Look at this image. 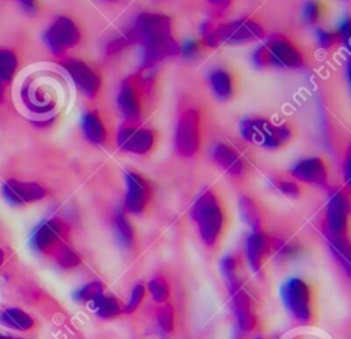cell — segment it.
<instances>
[{"label":"cell","mask_w":351,"mask_h":339,"mask_svg":"<svg viewBox=\"0 0 351 339\" xmlns=\"http://www.w3.org/2000/svg\"><path fill=\"white\" fill-rule=\"evenodd\" d=\"M344 169H346V180L348 181V180H350V173H348V170H350V158H348V156H347V159H346Z\"/></svg>","instance_id":"cell-39"},{"label":"cell","mask_w":351,"mask_h":339,"mask_svg":"<svg viewBox=\"0 0 351 339\" xmlns=\"http://www.w3.org/2000/svg\"><path fill=\"white\" fill-rule=\"evenodd\" d=\"M210 86L215 96L221 100H229L234 96L237 91V82L233 73L228 69H215L210 73L208 77Z\"/></svg>","instance_id":"cell-20"},{"label":"cell","mask_w":351,"mask_h":339,"mask_svg":"<svg viewBox=\"0 0 351 339\" xmlns=\"http://www.w3.org/2000/svg\"><path fill=\"white\" fill-rule=\"evenodd\" d=\"M287 312L299 323L310 324L315 318V290L300 277L288 279L280 290Z\"/></svg>","instance_id":"cell-5"},{"label":"cell","mask_w":351,"mask_h":339,"mask_svg":"<svg viewBox=\"0 0 351 339\" xmlns=\"http://www.w3.org/2000/svg\"><path fill=\"white\" fill-rule=\"evenodd\" d=\"M19 4L30 15H33L37 11V5H36L34 1H19Z\"/></svg>","instance_id":"cell-37"},{"label":"cell","mask_w":351,"mask_h":339,"mask_svg":"<svg viewBox=\"0 0 351 339\" xmlns=\"http://www.w3.org/2000/svg\"><path fill=\"white\" fill-rule=\"evenodd\" d=\"M293 137V129L288 124L273 125L271 122H266L262 135L259 137L258 145H262L269 150H278L287 145Z\"/></svg>","instance_id":"cell-19"},{"label":"cell","mask_w":351,"mask_h":339,"mask_svg":"<svg viewBox=\"0 0 351 339\" xmlns=\"http://www.w3.org/2000/svg\"><path fill=\"white\" fill-rule=\"evenodd\" d=\"M202 33V44L215 48L221 44H243L261 40L265 36V29L251 18H243L228 23H204Z\"/></svg>","instance_id":"cell-4"},{"label":"cell","mask_w":351,"mask_h":339,"mask_svg":"<svg viewBox=\"0 0 351 339\" xmlns=\"http://www.w3.org/2000/svg\"><path fill=\"white\" fill-rule=\"evenodd\" d=\"M317 40L319 47L328 49L336 44H341L340 36L337 32H329V30H324V29H318L317 30Z\"/></svg>","instance_id":"cell-32"},{"label":"cell","mask_w":351,"mask_h":339,"mask_svg":"<svg viewBox=\"0 0 351 339\" xmlns=\"http://www.w3.org/2000/svg\"><path fill=\"white\" fill-rule=\"evenodd\" d=\"M239 209L241 220L248 224L254 232L261 231L263 224V213L261 210L259 203L250 195H243L239 200Z\"/></svg>","instance_id":"cell-21"},{"label":"cell","mask_w":351,"mask_h":339,"mask_svg":"<svg viewBox=\"0 0 351 339\" xmlns=\"http://www.w3.org/2000/svg\"><path fill=\"white\" fill-rule=\"evenodd\" d=\"M274 185L277 187V189L291 198H298L302 194V188L296 184V181H291V180H276Z\"/></svg>","instance_id":"cell-34"},{"label":"cell","mask_w":351,"mask_h":339,"mask_svg":"<svg viewBox=\"0 0 351 339\" xmlns=\"http://www.w3.org/2000/svg\"><path fill=\"white\" fill-rule=\"evenodd\" d=\"M53 255H55V258H56V262H58L62 268H66V269H69V268H75V266H78L80 262H81L80 255H78L71 247H69V246L64 244V243L58 247V250L53 253Z\"/></svg>","instance_id":"cell-28"},{"label":"cell","mask_w":351,"mask_h":339,"mask_svg":"<svg viewBox=\"0 0 351 339\" xmlns=\"http://www.w3.org/2000/svg\"><path fill=\"white\" fill-rule=\"evenodd\" d=\"M203 48V44L200 40H189L180 45V54H182L185 58H193L200 52Z\"/></svg>","instance_id":"cell-35"},{"label":"cell","mask_w":351,"mask_h":339,"mask_svg":"<svg viewBox=\"0 0 351 339\" xmlns=\"http://www.w3.org/2000/svg\"><path fill=\"white\" fill-rule=\"evenodd\" d=\"M106 291V285L96 280V281H90L88 284H85L84 287H81L80 290H77L74 292V298L77 302L81 303H88V302H93L96 298H99L100 295H103Z\"/></svg>","instance_id":"cell-27"},{"label":"cell","mask_w":351,"mask_h":339,"mask_svg":"<svg viewBox=\"0 0 351 339\" xmlns=\"http://www.w3.org/2000/svg\"><path fill=\"white\" fill-rule=\"evenodd\" d=\"M81 41L78 25L69 16H58L45 30L44 43L55 55H62Z\"/></svg>","instance_id":"cell-8"},{"label":"cell","mask_w":351,"mask_h":339,"mask_svg":"<svg viewBox=\"0 0 351 339\" xmlns=\"http://www.w3.org/2000/svg\"><path fill=\"white\" fill-rule=\"evenodd\" d=\"M144 296H145V285L144 284L134 285L132 295H130L128 303L125 305V313L134 312L138 307V305L141 303V301L144 299Z\"/></svg>","instance_id":"cell-33"},{"label":"cell","mask_w":351,"mask_h":339,"mask_svg":"<svg viewBox=\"0 0 351 339\" xmlns=\"http://www.w3.org/2000/svg\"><path fill=\"white\" fill-rule=\"evenodd\" d=\"M81 129L85 139L95 145H104L108 140V129L97 110H89L82 115Z\"/></svg>","instance_id":"cell-17"},{"label":"cell","mask_w":351,"mask_h":339,"mask_svg":"<svg viewBox=\"0 0 351 339\" xmlns=\"http://www.w3.org/2000/svg\"><path fill=\"white\" fill-rule=\"evenodd\" d=\"M18 67L16 55L7 48H0V82L7 85L12 81Z\"/></svg>","instance_id":"cell-25"},{"label":"cell","mask_w":351,"mask_h":339,"mask_svg":"<svg viewBox=\"0 0 351 339\" xmlns=\"http://www.w3.org/2000/svg\"><path fill=\"white\" fill-rule=\"evenodd\" d=\"M63 67L71 77L75 86L88 97H95L101 88L100 74L81 59H66Z\"/></svg>","instance_id":"cell-12"},{"label":"cell","mask_w":351,"mask_h":339,"mask_svg":"<svg viewBox=\"0 0 351 339\" xmlns=\"http://www.w3.org/2000/svg\"><path fill=\"white\" fill-rule=\"evenodd\" d=\"M214 161L229 174L243 176L245 172V162L243 156L229 144L218 143L213 148Z\"/></svg>","instance_id":"cell-18"},{"label":"cell","mask_w":351,"mask_h":339,"mask_svg":"<svg viewBox=\"0 0 351 339\" xmlns=\"http://www.w3.org/2000/svg\"><path fill=\"white\" fill-rule=\"evenodd\" d=\"M3 261H4V253H3V250L0 248V266H1V264H3Z\"/></svg>","instance_id":"cell-40"},{"label":"cell","mask_w":351,"mask_h":339,"mask_svg":"<svg viewBox=\"0 0 351 339\" xmlns=\"http://www.w3.org/2000/svg\"><path fill=\"white\" fill-rule=\"evenodd\" d=\"M1 194L8 203L14 206H22L41 200L45 198L47 189L34 181H19L10 178L3 183Z\"/></svg>","instance_id":"cell-13"},{"label":"cell","mask_w":351,"mask_h":339,"mask_svg":"<svg viewBox=\"0 0 351 339\" xmlns=\"http://www.w3.org/2000/svg\"><path fill=\"white\" fill-rule=\"evenodd\" d=\"M66 235V226L62 221L56 218L44 220L34 229L30 237L32 247L43 254H53L60 244H63V237Z\"/></svg>","instance_id":"cell-11"},{"label":"cell","mask_w":351,"mask_h":339,"mask_svg":"<svg viewBox=\"0 0 351 339\" xmlns=\"http://www.w3.org/2000/svg\"><path fill=\"white\" fill-rule=\"evenodd\" d=\"M5 99V85L0 82V104L4 102Z\"/></svg>","instance_id":"cell-38"},{"label":"cell","mask_w":351,"mask_h":339,"mask_svg":"<svg viewBox=\"0 0 351 339\" xmlns=\"http://www.w3.org/2000/svg\"><path fill=\"white\" fill-rule=\"evenodd\" d=\"M336 32L339 33L341 43L348 45V38H350V33H351V23H350V21L346 19L344 22H341V25L339 26V29Z\"/></svg>","instance_id":"cell-36"},{"label":"cell","mask_w":351,"mask_h":339,"mask_svg":"<svg viewBox=\"0 0 351 339\" xmlns=\"http://www.w3.org/2000/svg\"><path fill=\"white\" fill-rule=\"evenodd\" d=\"M241 259L234 254L225 255L219 262V269L228 285L241 281Z\"/></svg>","instance_id":"cell-23"},{"label":"cell","mask_w":351,"mask_h":339,"mask_svg":"<svg viewBox=\"0 0 351 339\" xmlns=\"http://www.w3.org/2000/svg\"><path fill=\"white\" fill-rule=\"evenodd\" d=\"M324 14H325V5L322 3L310 1L304 5V19L311 25L318 23L322 19Z\"/></svg>","instance_id":"cell-31"},{"label":"cell","mask_w":351,"mask_h":339,"mask_svg":"<svg viewBox=\"0 0 351 339\" xmlns=\"http://www.w3.org/2000/svg\"><path fill=\"white\" fill-rule=\"evenodd\" d=\"M156 132L143 128L140 124L125 121L118 130L117 141L121 150L137 155L149 154L156 144Z\"/></svg>","instance_id":"cell-10"},{"label":"cell","mask_w":351,"mask_h":339,"mask_svg":"<svg viewBox=\"0 0 351 339\" xmlns=\"http://www.w3.org/2000/svg\"><path fill=\"white\" fill-rule=\"evenodd\" d=\"M273 253V236L263 231H255L247 239V257L255 273L263 270L267 257Z\"/></svg>","instance_id":"cell-16"},{"label":"cell","mask_w":351,"mask_h":339,"mask_svg":"<svg viewBox=\"0 0 351 339\" xmlns=\"http://www.w3.org/2000/svg\"><path fill=\"white\" fill-rule=\"evenodd\" d=\"M202 115L196 108H186L178 117L176 130V148L180 155L192 158L202 144Z\"/></svg>","instance_id":"cell-6"},{"label":"cell","mask_w":351,"mask_h":339,"mask_svg":"<svg viewBox=\"0 0 351 339\" xmlns=\"http://www.w3.org/2000/svg\"><path fill=\"white\" fill-rule=\"evenodd\" d=\"M191 217L197 225L203 243L208 247L217 244L226 228L228 215L221 198L214 189H204L196 198L191 207Z\"/></svg>","instance_id":"cell-2"},{"label":"cell","mask_w":351,"mask_h":339,"mask_svg":"<svg viewBox=\"0 0 351 339\" xmlns=\"http://www.w3.org/2000/svg\"><path fill=\"white\" fill-rule=\"evenodd\" d=\"M114 225H115L117 235L119 236V240L126 247H132V244L134 243V229H133L130 221L128 220L126 211L123 209L118 210L114 214Z\"/></svg>","instance_id":"cell-26"},{"label":"cell","mask_w":351,"mask_h":339,"mask_svg":"<svg viewBox=\"0 0 351 339\" xmlns=\"http://www.w3.org/2000/svg\"><path fill=\"white\" fill-rule=\"evenodd\" d=\"M291 174L293 178L314 184V185H326L328 183V163L319 156H310L299 161L292 169Z\"/></svg>","instance_id":"cell-14"},{"label":"cell","mask_w":351,"mask_h":339,"mask_svg":"<svg viewBox=\"0 0 351 339\" xmlns=\"http://www.w3.org/2000/svg\"><path fill=\"white\" fill-rule=\"evenodd\" d=\"M252 63L258 69H299L304 65V55L288 36L273 34L255 49Z\"/></svg>","instance_id":"cell-3"},{"label":"cell","mask_w":351,"mask_h":339,"mask_svg":"<svg viewBox=\"0 0 351 339\" xmlns=\"http://www.w3.org/2000/svg\"><path fill=\"white\" fill-rule=\"evenodd\" d=\"M0 321L4 325H8L15 329H23V331L32 328L34 324L33 318L27 313L22 312L21 309H7L1 312Z\"/></svg>","instance_id":"cell-24"},{"label":"cell","mask_w":351,"mask_h":339,"mask_svg":"<svg viewBox=\"0 0 351 339\" xmlns=\"http://www.w3.org/2000/svg\"><path fill=\"white\" fill-rule=\"evenodd\" d=\"M256 339H261V338H256Z\"/></svg>","instance_id":"cell-42"},{"label":"cell","mask_w":351,"mask_h":339,"mask_svg":"<svg viewBox=\"0 0 351 339\" xmlns=\"http://www.w3.org/2000/svg\"><path fill=\"white\" fill-rule=\"evenodd\" d=\"M229 287V294H230V299H232V306H233V312L236 314L237 323L240 325L241 329L244 331H251L255 328L256 325V318L252 313V307H251V299L247 294V291L243 287V283H234L228 285Z\"/></svg>","instance_id":"cell-15"},{"label":"cell","mask_w":351,"mask_h":339,"mask_svg":"<svg viewBox=\"0 0 351 339\" xmlns=\"http://www.w3.org/2000/svg\"><path fill=\"white\" fill-rule=\"evenodd\" d=\"M125 36L130 44L143 47V67L180 54V44L171 33V18L162 12H141Z\"/></svg>","instance_id":"cell-1"},{"label":"cell","mask_w":351,"mask_h":339,"mask_svg":"<svg viewBox=\"0 0 351 339\" xmlns=\"http://www.w3.org/2000/svg\"><path fill=\"white\" fill-rule=\"evenodd\" d=\"M92 307L101 318H112L125 313V306L114 295H100L92 302Z\"/></svg>","instance_id":"cell-22"},{"label":"cell","mask_w":351,"mask_h":339,"mask_svg":"<svg viewBox=\"0 0 351 339\" xmlns=\"http://www.w3.org/2000/svg\"><path fill=\"white\" fill-rule=\"evenodd\" d=\"M0 339H16V338H10V336H4V335H0Z\"/></svg>","instance_id":"cell-41"},{"label":"cell","mask_w":351,"mask_h":339,"mask_svg":"<svg viewBox=\"0 0 351 339\" xmlns=\"http://www.w3.org/2000/svg\"><path fill=\"white\" fill-rule=\"evenodd\" d=\"M156 318L163 331L171 332L174 329V307L170 303H165L158 309Z\"/></svg>","instance_id":"cell-30"},{"label":"cell","mask_w":351,"mask_h":339,"mask_svg":"<svg viewBox=\"0 0 351 339\" xmlns=\"http://www.w3.org/2000/svg\"><path fill=\"white\" fill-rule=\"evenodd\" d=\"M148 291L156 303H165L170 295V285L163 277H155L148 283Z\"/></svg>","instance_id":"cell-29"},{"label":"cell","mask_w":351,"mask_h":339,"mask_svg":"<svg viewBox=\"0 0 351 339\" xmlns=\"http://www.w3.org/2000/svg\"><path fill=\"white\" fill-rule=\"evenodd\" d=\"M348 214L350 200L344 191H336L332 194L328 202L326 226L330 244L348 247Z\"/></svg>","instance_id":"cell-7"},{"label":"cell","mask_w":351,"mask_h":339,"mask_svg":"<svg viewBox=\"0 0 351 339\" xmlns=\"http://www.w3.org/2000/svg\"><path fill=\"white\" fill-rule=\"evenodd\" d=\"M126 191L123 199V210L129 214L140 215L145 213L152 202V183L136 172H128L125 176Z\"/></svg>","instance_id":"cell-9"}]
</instances>
